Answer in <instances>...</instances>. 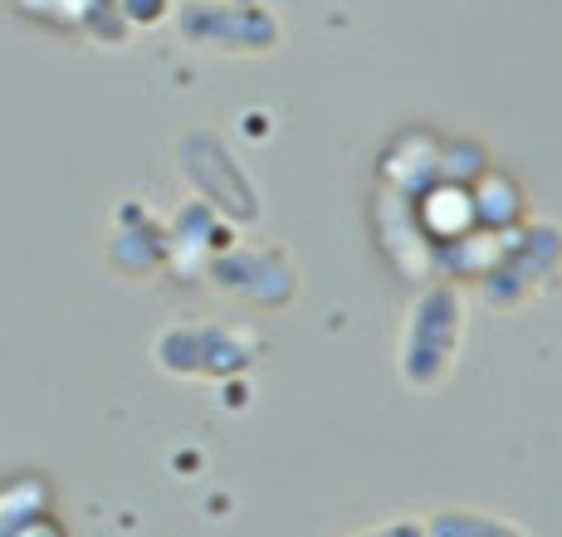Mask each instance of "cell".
I'll return each instance as SVG.
<instances>
[{"label": "cell", "mask_w": 562, "mask_h": 537, "mask_svg": "<svg viewBox=\"0 0 562 537\" xmlns=\"http://www.w3.org/2000/svg\"><path fill=\"white\" fill-rule=\"evenodd\" d=\"M123 10L133 20H157L161 15V0H123Z\"/></svg>", "instance_id": "cell-1"}]
</instances>
